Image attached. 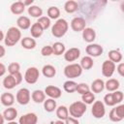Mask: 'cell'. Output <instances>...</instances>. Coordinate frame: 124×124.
I'll use <instances>...</instances> for the list:
<instances>
[{
  "mask_svg": "<svg viewBox=\"0 0 124 124\" xmlns=\"http://www.w3.org/2000/svg\"><path fill=\"white\" fill-rule=\"evenodd\" d=\"M20 40H21V31L17 27L12 26L8 29V31L5 34L4 43L5 46H14Z\"/></svg>",
  "mask_w": 124,
  "mask_h": 124,
  "instance_id": "cell-1",
  "label": "cell"
},
{
  "mask_svg": "<svg viewBox=\"0 0 124 124\" xmlns=\"http://www.w3.org/2000/svg\"><path fill=\"white\" fill-rule=\"evenodd\" d=\"M69 23L65 18H58L51 26V34L55 38H62L68 32Z\"/></svg>",
  "mask_w": 124,
  "mask_h": 124,
  "instance_id": "cell-2",
  "label": "cell"
},
{
  "mask_svg": "<svg viewBox=\"0 0 124 124\" xmlns=\"http://www.w3.org/2000/svg\"><path fill=\"white\" fill-rule=\"evenodd\" d=\"M86 109H87L86 105L81 101H76V102L72 103L70 105V107L68 108L69 114L72 117L77 118V119L80 118L86 112Z\"/></svg>",
  "mask_w": 124,
  "mask_h": 124,
  "instance_id": "cell-3",
  "label": "cell"
},
{
  "mask_svg": "<svg viewBox=\"0 0 124 124\" xmlns=\"http://www.w3.org/2000/svg\"><path fill=\"white\" fill-rule=\"evenodd\" d=\"M82 69L79 64L78 63H70L64 68V75L66 78L69 79H74L81 76L82 74Z\"/></svg>",
  "mask_w": 124,
  "mask_h": 124,
  "instance_id": "cell-4",
  "label": "cell"
},
{
  "mask_svg": "<svg viewBox=\"0 0 124 124\" xmlns=\"http://www.w3.org/2000/svg\"><path fill=\"white\" fill-rule=\"evenodd\" d=\"M40 78V72L37 67H29L24 74V80L28 84H35Z\"/></svg>",
  "mask_w": 124,
  "mask_h": 124,
  "instance_id": "cell-5",
  "label": "cell"
},
{
  "mask_svg": "<svg viewBox=\"0 0 124 124\" xmlns=\"http://www.w3.org/2000/svg\"><path fill=\"white\" fill-rule=\"evenodd\" d=\"M16 100L21 106H25V105L29 104V102L31 100V93H30L29 89L28 88H25V87L20 88L16 92Z\"/></svg>",
  "mask_w": 124,
  "mask_h": 124,
  "instance_id": "cell-6",
  "label": "cell"
},
{
  "mask_svg": "<svg viewBox=\"0 0 124 124\" xmlns=\"http://www.w3.org/2000/svg\"><path fill=\"white\" fill-rule=\"evenodd\" d=\"M91 113L93 115V117L100 119L103 118L106 114V107L105 104L102 101H95L92 104V108H91Z\"/></svg>",
  "mask_w": 124,
  "mask_h": 124,
  "instance_id": "cell-7",
  "label": "cell"
},
{
  "mask_svg": "<svg viewBox=\"0 0 124 124\" xmlns=\"http://www.w3.org/2000/svg\"><path fill=\"white\" fill-rule=\"evenodd\" d=\"M85 52L88 56L90 57H99L101 54H103L104 52V48L101 45L99 44H88L87 46L85 47Z\"/></svg>",
  "mask_w": 124,
  "mask_h": 124,
  "instance_id": "cell-8",
  "label": "cell"
},
{
  "mask_svg": "<svg viewBox=\"0 0 124 124\" xmlns=\"http://www.w3.org/2000/svg\"><path fill=\"white\" fill-rule=\"evenodd\" d=\"M115 64L113 62H111L110 60H105L102 64V68H101V72L102 75L105 78H111L112 75L115 72Z\"/></svg>",
  "mask_w": 124,
  "mask_h": 124,
  "instance_id": "cell-9",
  "label": "cell"
},
{
  "mask_svg": "<svg viewBox=\"0 0 124 124\" xmlns=\"http://www.w3.org/2000/svg\"><path fill=\"white\" fill-rule=\"evenodd\" d=\"M70 26L75 32H82V30L86 27V21L82 16H76L71 20Z\"/></svg>",
  "mask_w": 124,
  "mask_h": 124,
  "instance_id": "cell-10",
  "label": "cell"
},
{
  "mask_svg": "<svg viewBox=\"0 0 124 124\" xmlns=\"http://www.w3.org/2000/svg\"><path fill=\"white\" fill-rule=\"evenodd\" d=\"M80 56V49L78 47H71L64 52V59L67 62H74Z\"/></svg>",
  "mask_w": 124,
  "mask_h": 124,
  "instance_id": "cell-11",
  "label": "cell"
},
{
  "mask_svg": "<svg viewBox=\"0 0 124 124\" xmlns=\"http://www.w3.org/2000/svg\"><path fill=\"white\" fill-rule=\"evenodd\" d=\"M44 92H45L46 96H48L49 98L54 99V100L59 99L61 97V95H62L61 89L59 87H57V86H54V85H47L45 88Z\"/></svg>",
  "mask_w": 124,
  "mask_h": 124,
  "instance_id": "cell-12",
  "label": "cell"
},
{
  "mask_svg": "<svg viewBox=\"0 0 124 124\" xmlns=\"http://www.w3.org/2000/svg\"><path fill=\"white\" fill-rule=\"evenodd\" d=\"M38 116L35 112H28L21 115L18 119V124H37Z\"/></svg>",
  "mask_w": 124,
  "mask_h": 124,
  "instance_id": "cell-13",
  "label": "cell"
},
{
  "mask_svg": "<svg viewBox=\"0 0 124 124\" xmlns=\"http://www.w3.org/2000/svg\"><path fill=\"white\" fill-rule=\"evenodd\" d=\"M81 36L84 42L92 44L96 39V31L91 27H85L81 32Z\"/></svg>",
  "mask_w": 124,
  "mask_h": 124,
  "instance_id": "cell-14",
  "label": "cell"
},
{
  "mask_svg": "<svg viewBox=\"0 0 124 124\" xmlns=\"http://www.w3.org/2000/svg\"><path fill=\"white\" fill-rule=\"evenodd\" d=\"M16 27L20 30H27L31 27V20L28 16H20L16 19Z\"/></svg>",
  "mask_w": 124,
  "mask_h": 124,
  "instance_id": "cell-15",
  "label": "cell"
},
{
  "mask_svg": "<svg viewBox=\"0 0 124 124\" xmlns=\"http://www.w3.org/2000/svg\"><path fill=\"white\" fill-rule=\"evenodd\" d=\"M90 87V91L95 93H101L104 89H105V81L102 78H96L91 82Z\"/></svg>",
  "mask_w": 124,
  "mask_h": 124,
  "instance_id": "cell-16",
  "label": "cell"
},
{
  "mask_svg": "<svg viewBox=\"0 0 124 124\" xmlns=\"http://www.w3.org/2000/svg\"><path fill=\"white\" fill-rule=\"evenodd\" d=\"M10 10H11V13L13 15L19 16V15H21V14L24 13L25 6H24V4H23L22 1H16V2L12 3V5L10 7Z\"/></svg>",
  "mask_w": 124,
  "mask_h": 124,
  "instance_id": "cell-17",
  "label": "cell"
},
{
  "mask_svg": "<svg viewBox=\"0 0 124 124\" xmlns=\"http://www.w3.org/2000/svg\"><path fill=\"white\" fill-rule=\"evenodd\" d=\"M20 45L23 48L31 50V49H34L36 47L37 43H36V40L33 39L32 37H23L20 40Z\"/></svg>",
  "mask_w": 124,
  "mask_h": 124,
  "instance_id": "cell-18",
  "label": "cell"
},
{
  "mask_svg": "<svg viewBox=\"0 0 124 124\" xmlns=\"http://www.w3.org/2000/svg\"><path fill=\"white\" fill-rule=\"evenodd\" d=\"M0 101H1L3 106L9 108V107H12L14 105V103H15V96L12 93H10V92H5V93H3L1 95Z\"/></svg>",
  "mask_w": 124,
  "mask_h": 124,
  "instance_id": "cell-19",
  "label": "cell"
},
{
  "mask_svg": "<svg viewBox=\"0 0 124 124\" xmlns=\"http://www.w3.org/2000/svg\"><path fill=\"white\" fill-rule=\"evenodd\" d=\"M2 114H3L4 119L7 120L8 122L9 121H14L17 116V110L14 107H9L4 110V112Z\"/></svg>",
  "mask_w": 124,
  "mask_h": 124,
  "instance_id": "cell-20",
  "label": "cell"
},
{
  "mask_svg": "<svg viewBox=\"0 0 124 124\" xmlns=\"http://www.w3.org/2000/svg\"><path fill=\"white\" fill-rule=\"evenodd\" d=\"M31 99L36 104H42L46 100V94L41 89H36L31 93Z\"/></svg>",
  "mask_w": 124,
  "mask_h": 124,
  "instance_id": "cell-21",
  "label": "cell"
},
{
  "mask_svg": "<svg viewBox=\"0 0 124 124\" xmlns=\"http://www.w3.org/2000/svg\"><path fill=\"white\" fill-rule=\"evenodd\" d=\"M30 29V34H31V37L33 39H37V38H40L43 33H44V29L41 27V25L38 23V22H35L33 24H31V27L29 28Z\"/></svg>",
  "mask_w": 124,
  "mask_h": 124,
  "instance_id": "cell-22",
  "label": "cell"
},
{
  "mask_svg": "<svg viewBox=\"0 0 124 124\" xmlns=\"http://www.w3.org/2000/svg\"><path fill=\"white\" fill-rule=\"evenodd\" d=\"M120 86L119 80L116 78H108L106 82H105V88L108 91V92H113L118 90Z\"/></svg>",
  "mask_w": 124,
  "mask_h": 124,
  "instance_id": "cell-23",
  "label": "cell"
},
{
  "mask_svg": "<svg viewBox=\"0 0 124 124\" xmlns=\"http://www.w3.org/2000/svg\"><path fill=\"white\" fill-rule=\"evenodd\" d=\"M55 113H56V116L59 120H62V121H65L68 117H69V110H68V108L66 106H59L56 108L55 109Z\"/></svg>",
  "mask_w": 124,
  "mask_h": 124,
  "instance_id": "cell-24",
  "label": "cell"
},
{
  "mask_svg": "<svg viewBox=\"0 0 124 124\" xmlns=\"http://www.w3.org/2000/svg\"><path fill=\"white\" fill-rule=\"evenodd\" d=\"M42 74L45 78H54L56 75V68L50 64H46L42 68Z\"/></svg>",
  "mask_w": 124,
  "mask_h": 124,
  "instance_id": "cell-25",
  "label": "cell"
},
{
  "mask_svg": "<svg viewBox=\"0 0 124 124\" xmlns=\"http://www.w3.org/2000/svg\"><path fill=\"white\" fill-rule=\"evenodd\" d=\"M108 60H110L114 64L120 63L122 61V58H123L122 53L118 49H111V50H109L108 53Z\"/></svg>",
  "mask_w": 124,
  "mask_h": 124,
  "instance_id": "cell-26",
  "label": "cell"
},
{
  "mask_svg": "<svg viewBox=\"0 0 124 124\" xmlns=\"http://www.w3.org/2000/svg\"><path fill=\"white\" fill-rule=\"evenodd\" d=\"M78 4L75 0H68L64 4V10L68 14H74L78 11Z\"/></svg>",
  "mask_w": 124,
  "mask_h": 124,
  "instance_id": "cell-27",
  "label": "cell"
},
{
  "mask_svg": "<svg viewBox=\"0 0 124 124\" xmlns=\"http://www.w3.org/2000/svg\"><path fill=\"white\" fill-rule=\"evenodd\" d=\"M4 88L8 89V90H11L13 88H15L16 86V79L14 78V76L12 75H8L4 78L3 79V82H2Z\"/></svg>",
  "mask_w": 124,
  "mask_h": 124,
  "instance_id": "cell-28",
  "label": "cell"
},
{
  "mask_svg": "<svg viewBox=\"0 0 124 124\" xmlns=\"http://www.w3.org/2000/svg\"><path fill=\"white\" fill-rule=\"evenodd\" d=\"M52 54L56 55V56H59V55H62L64 54V52L66 51V46L63 43L61 42H55L52 46Z\"/></svg>",
  "mask_w": 124,
  "mask_h": 124,
  "instance_id": "cell-29",
  "label": "cell"
},
{
  "mask_svg": "<svg viewBox=\"0 0 124 124\" xmlns=\"http://www.w3.org/2000/svg\"><path fill=\"white\" fill-rule=\"evenodd\" d=\"M80 67L82 70H90L93 66H94V61H93V58L88 56V55H85L81 58L80 60V63H79Z\"/></svg>",
  "mask_w": 124,
  "mask_h": 124,
  "instance_id": "cell-30",
  "label": "cell"
},
{
  "mask_svg": "<svg viewBox=\"0 0 124 124\" xmlns=\"http://www.w3.org/2000/svg\"><path fill=\"white\" fill-rule=\"evenodd\" d=\"M27 13L32 17H36V18H39V17H41L43 16V10H42V8L39 7V6H37V5H32V6L28 7Z\"/></svg>",
  "mask_w": 124,
  "mask_h": 124,
  "instance_id": "cell-31",
  "label": "cell"
},
{
  "mask_svg": "<svg viewBox=\"0 0 124 124\" xmlns=\"http://www.w3.org/2000/svg\"><path fill=\"white\" fill-rule=\"evenodd\" d=\"M44 108L46 112H52L56 109L57 108V104H56V101L54 99H51V98H48V99H46L44 101Z\"/></svg>",
  "mask_w": 124,
  "mask_h": 124,
  "instance_id": "cell-32",
  "label": "cell"
},
{
  "mask_svg": "<svg viewBox=\"0 0 124 124\" xmlns=\"http://www.w3.org/2000/svg\"><path fill=\"white\" fill-rule=\"evenodd\" d=\"M46 16L49 18V19H58L59 16H60V10L58 7L56 6H51L47 9L46 11Z\"/></svg>",
  "mask_w": 124,
  "mask_h": 124,
  "instance_id": "cell-33",
  "label": "cell"
},
{
  "mask_svg": "<svg viewBox=\"0 0 124 124\" xmlns=\"http://www.w3.org/2000/svg\"><path fill=\"white\" fill-rule=\"evenodd\" d=\"M77 85H78V83L76 81H74L73 79H68L63 83V89L67 93H74V92H76Z\"/></svg>",
  "mask_w": 124,
  "mask_h": 124,
  "instance_id": "cell-34",
  "label": "cell"
},
{
  "mask_svg": "<svg viewBox=\"0 0 124 124\" xmlns=\"http://www.w3.org/2000/svg\"><path fill=\"white\" fill-rule=\"evenodd\" d=\"M81 102H83L86 106L87 105H92L95 102V94L91 91L81 95Z\"/></svg>",
  "mask_w": 124,
  "mask_h": 124,
  "instance_id": "cell-35",
  "label": "cell"
},
{
  "mask_svg": "<svg viewBox=\"0 0 124 124\" xmlns=\"http://www.w3.org/2000/svg\"><path fill=\"white\" fill-rule=\"evenodd\" d=\"M37 22L41 25V27H42L44 30L49 28V27H50V23H51V22H50V19H49L47 16H42L41 17H39L38 20H37Z\"/></svg>",
  "mask_w": 124,
  "mask_h": 124,
  "instance_id": "cell-36",
  "label": "cell"
},
{
  "mask_svg": "<svg viewBox=\"0 0 124 124\" xmlns=\"http://www.w3.org/2000/svg\"><path fill=\"white\" fill-rule=\"evenodd\" d=\"M8 72H9V75H15V74H16V73H18V72H20L19 70H20V65L17 63V62H12V63H10L9 64V66H8Z\"/></svg>",
  "mask_w": 124,
  "mask_h": 124,
  "instance_id": "cell-37",
  "label": "cell"
},
{
  "mask_svg": "<svg viewBox=\"0 0 124 124\" xmlns=\"http://www.w3.org/2000/svg\"><path fill=\"white\" fill-rule=\"evenodd\" d=\"M76 91H77L78 94L83 95V94H85V93H87V92L90 91V87H89V85H88L87 83H84V82L78 83Z\"/></svg>",
  "mask_w": 124,
  "mask_h": 124,
  "instance_id": "cell-38",
  "label": "cell"
},
{
  "mask_svg": "<svg viewBox=\"0 0 124 124\" xmlns=\"http://www.w3.org/2000/svg\"><path fill=\"white\" fill-rule=\"evenodd\" d=\"M103 103H104L106 106H108V107H114V106H116L111 92H110V93H107V94L104 96V102H103Z\"/></svg>",
  "mask_w": 124,
  "mask_h": 124,
  "instance_id": "cell-39",
  "label": "cell"
},
{
  "mask_svg": "<svg viewBox=\"0 0 124 124\" xmlns=\"http://www.w3.org/2000/svg\"><path fill=\"white\" fill-rule=\"evenodd\" d=\"M111 93H112V96H113L115 105L121 104V102H122L123 99H124V94H123V92L120 91V90H116V91H113V92H111Z\"/></svg>",
  "mask_w": 124,
  "mask_h": 124,
  "instance_id": "cell-40",
  "label": "cell"
},
{
  "mask_svg": "<svg viewBox=\"0 0 124 124\" xmlns=\"http://www.w3.org/2000/svg\"><path fill=\"white\" fill-rule=\"evenodd\" d=\"M108 118H109V120L112 121V122H120V121L123 120L122 118H120V117L118 116V114L116 113L114 108L110 109V111H109V113H108Z\"/></svg>",
  "mask_w": 124,
  "mask_h": 124,
  "instance_id": "cell-41",
  "label": "cell"
},
{
  "mask_svg": "<svg viewBox=\"0 0 124 124\" xmlns=\"http://www.w3.org/2000/svg\"><path fill=\"white\" fill-rule=\"evenodd\" d=\"M41 54L43 56H50V55H52V47H51V46L46 45V46H43L42 49H41Z\"/></svg>",
  "mask_w": 124,
  "mask_h": 124,
  "instance_id": "cell-42",
  "label": "cell"
},
{
  "mask_svg": "<svg viewBox=\"0 0 124 124\" xmlns=\"http://www.w3.org/2000/svg\"><path fill=\"white\" fill-rule=\"evenodd\" d=\"M115 69H116V72L118 73V75L120 77L124 76V63L123 62L118 63V65H117V67H115Z\"/></svg>",
  "mask_w": 124,
  "mask_h": 124,
  "instance_id": "cell-43",
  "label": "cell"
},
{
  "mask_svg": "<svg viewBox=\"0 0 124 124\" xmlns=\"http://www.w3.org/2000/svg\"><path fill=\"white\" fill-rule=\"evenodd\" d=\"M13 76H14V78H15V79H16V85L20 84V83H21V81H22V79H23L22 74H21L20 72H18V73H16V74H15V75H13Z\"/></svg>",
  "mask_w": 124,
  "mask_h": 124,
  "instance_id": "cell-44",
  "label": "cell"
},
{
  "mask_svg": "<svg viewBox=\"0 0 124 124\" xmlns=\"http://www.w3.org/2000/svg\"><path fill=\"white\" fill-rule=\"evenodd\" d=\"M64 122H65V124H79L78 119L74 118V117H72V116H69Z\"/></svg>",
  "mask_w": 124,
  "mask_h": 124,
  "instance_id": "cell-45",
  "label": "cell"
},
{
  "mask_svg": "<svg viewBox=\"0 0 124 124\" xmlns=\"http://www.w3.org/2000/svg\"><path fill=\"white\" fill-rule=\"evenodd\" d=\"M6 71H7L6 66L3 63L0 62V77H3L5 75V73H6Z\"/></svg>",
  "mask_w": 124,
  "mask_h": 124,
  "instance_id": "cell-46",
  "label": "cell"
},
{
  "mask_svg": "<svg viewBox=\"0 0 124 124\" xmlns=\"http://www.w3.org/2000/svg\"><path fill=\"white\" fill-rule=\"evenodd\" d=\"M22 2H23V4H24L25 7H30V6H32V4L34 3V0H24V1H22Z\"/></svg>",
  "mask_w": 124,
  "mask_h": 124,
  "instance_id": "cell-47",
  "label": "cell"
},
{
  "mask_svg": "<svg viewBox=\"0 0 124 124\" xmlns=\"http://www.w3.org/2000/svg\"><path fill=\"white\" fill-rule=\"evenodd\" d=\"M5 54H6V49H5V47L0 45V58L4 57Z\"/></svg>",
  "mask_w": 124,
  "mask_h": 124,
  "instance_id": "cell-48",
  "label": "cell"
},
{
  "mask_svg": "<svg viewBox=\"0 0 124 124\" xmlns=\"http://www.w3.org/2000/svg\"><path fill=\"white\" fill-rule=\"evenodd\" d=\"M4 38H5V34H4L3 31L0 29V43H1L2 41H4Z\"/></svg>",
  "mask_w": 124,
  "mask_h": 124,
  "instance_id": "cell-49",
  "label": "cell"
},
{
  "mask_svg": "<svg viewBox=\"0 0 124 124\" xmlns=\"http://www.w3.org/2000/svg\"><path fill=\"white\" fill-rule=\"evenodd\" d=\"M4 122H5V119L3 117V114L0 113V124H4Z\"/></svg>",
  "mask_w": 124,
  "mask_h": 124,
  "instance_id": "cell-50",
  "label": "cell"
},
{
  "mask_svg": "<svg viewBox=\"0 0 124 124\" xmlns=\"http://www.w3.org/2000/svg\"><path fill=\"white\" fill-rule=\"evenodd\" d=\"M53 124H65V122H64V121H62V120H59V119H58V120H56Z\"/></svg>",
  "mask_w": 124,
  "mask_h": 124,
  "instance_id": "cell-51",
  "label": "cell"
},
{
  "mask_svg": "<svg viewBox=\"0 0 124 124\" xmlns=\"http://www.w3.org/2000/svg\"><path fill=\"white\" fill-rule=\"evenodd\" d=\"M7 124H18V122H16V121L14 120V121H9Z\"/></svg>",
  "mask_w": 124,
  "mask_h": 124,
  "instance_id": "cell-52",
  "label": "cell"
}]
</instances>
